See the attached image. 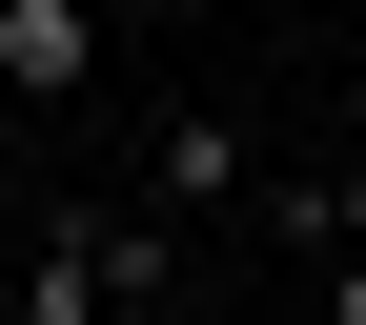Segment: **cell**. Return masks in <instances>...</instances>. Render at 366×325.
I'll use <instances>...</instances> for the list:
<instances>
[{"mask_svg":"<svg viewBox=\"0 0 366 325\" xmlns=\"http://www.w3.org/2000/svg\"><path fill=\"white\" fill-rule=\"evenodd\" d=\"M183 305V224L163 204H61L21 244V325H163Z\"/></svg>","mask_w":366,"mask_h":325,"instance_id":"6da1fadb","label":"cell"},{"mask_svg":"<svg viewBox=\"0 0 366 325\" xmlns=\"http://www.w3.org/2000/svg\"><path fill=\"white\" fill-rule=\"evenodd\" d=\"M102 61V0H0V122H61Z\"/></svg>","mask_w":366,"mask_h":325,"instance_id":"7a4b0ae2","label":"cell"},{"mask_svg":"<svg viewBox=\"0 0 366 325\" xmlns=\"http://www.w3.org/2000/svg\"><path fill=\"white\" fill-rule=\"evenodd\" d=\"M244 183H264V163H244V122H224V102H183L163 143H143V204H163V224H204V204H244Z\"/></svg>","mask_w":366,"mask_h":325,"instance_id":"3957f363","label":"cell"},{"mask_svg":"<svg viewBox=\"0 0 366 325\" xmlns=\"http://www.w3.org/2000/svg\"><path fill=\"white\" fill-rule=\"evenodd\" d=\"M305 325H366V244H326V285H305Z\"/></svg>","mask_w":366,"mask_h":325,"instance_id":"277c9868","label":"cell"}]
</instances>
